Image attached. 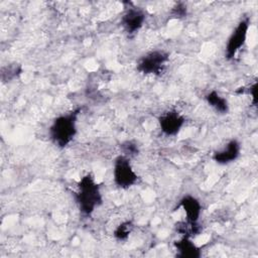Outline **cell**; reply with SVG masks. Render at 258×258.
<instances>
[{"label":"cell","mask_w":258,"mask_h":258,"mask_svg":"<svg viewBox=\"0 0 258 258\" xmlns=\"http://www.w3.org/2000/svg\"><path fill=\"white\" fill-rule=\"evenodd\" d=\"M178 207H180L184 211L186 221L188 222L199 221V218L202 213V205L197 198L190 195H186L180 200Z\"/></svg>","instance_id":"cell-9"},{"label":"cell","mask_w":258,"mask_h":258,"mask_svg":"<svg viewBox=\"0 0 258 258\" xmlns=\"http://www.w3.org/2000/svg\"><path fill=\"white\" fill-rule=\"evenodd\" d=\"M184 117L175 110H169L162 113L158 118V124L163 134L174 136L179 133L184 125Z\"/></svg>","instance_id":"cell-6"},{"label":"cell","mask_w":258,"mask_h":258,"mask_svg":"<svg viewBox=\"0 0 258 258\" xmlns=\"http://www.w3.org/2000/svg\"><path fill=\"white\" fill-rule=\"evenodd\" d=\"M172 15L175 18H180L184 17L186 15V6H184L182 3L177 4L176 6L173 7L172 9Z\"/></svg>","instance_id":"cell-15"},{"label":"cell","mask_w":258,"mask_h":258,"mask_svg":"<svg viewBox=\"0 0 258 258\" xmlns=\"http://www.w3.org/2000/svg\"><path fill=\"white\" fill-rule=\"evenodd\" d=\"M133 231V224L130 221H124L121 224H119L116 229L114 230V237L118 241H125L130 236L131 232Z\"/></svg>","instance_id":"cell-13"},{"label":"cell","mask_w":258,"mask_h":258,"mask_svg":"<svg viewBox=\"0 0 258 258\" xmlns=\"http://www.w3.org/2000/svg\"><path fill=\"white\" fill-rule=\"evenodd\" d=\"M169 59L163 50H152L144 54L137 62V71L144 75H160Z\"/></svg>","instance_id":"cell-4"},{"label":"cell","mask_w":258,"mask_h":258,"mask_svg":"<svg viewBox=\"0 0 258 258\" xmlns=\"http://www.w3.org/2000/svg\"><path fill=\"white\" fill-rule=\"evenodd\" d=\"M174 247L176 256L179 258H199L202 254L201 249L188 237H182L180 240L174 242Z\"/></svg>","instance_id":"cell-10"},{"label":"cell","mask_w":258,"mask_h":258,"mask_svg":"<svg viewBox=\"0 0 258 258\" xmlns=\"http://www.w3.org/2000/svg\"><path fill=\"white\" fill-rule=\"evenodd\" d=\"M248 93L251 95L252 97V102H253V105L256 106L257 104V83L255 82L253 85L250 86V88L248 89Z\"/></svg>","instance_id":"cell-16"},{"label":"cell","mask_w":258,"mask_h":258,"mask_svg":"<svg viewBox=\"0 0 258 258\" xmlns=\"http://www.w3.org/2000/svg\"><path fill=\"white\" fill-rule=\"evenodd\" d=\"M206 101L207 103L215 109L217 112L221 114H226L229 111V104L228 101L222 97L218 92L211 91L206 95Z\"/></svg>","instance_id":"cell-11"},{"label":"cell","mask_w":258,"mask_h":258,"mask_svg":"<svg viewBox=\"0 0 258 258\" xmlns=\"http://www.w3.org/2000/svg\"><path fill=\"white\" fill-rule=\"evenodd\" d=\"M75 198L81 213L87 216L91 215L102 204L103 199L100 186L91 173L84 175L80 179Z\"/></svg>","instance_id":"cell-1"},{"label":"cell","mask_w":258,"mask_h":258,"mask_svg":"<svg viewBox=\"0 0 258 258\" xmlns=\"http://www.w3.org/2000/svg\"><path fill=\"white\" fill-rule=\"evenodd\" d=\"M240 151V143L236 139H233L229 141L222 150L215 152L213 155V159L219 164H229L239 157Z\"/></svg>","instance_id":"cell-8"},{"label":"cell","mask_w":258,"mask_h":258,"mask_svg":"<svg viewBox=\"0 0 258 258\" xmlns=\"http://www.w3.org/2000/svg\"><path fill=\"white\" fill-rule=\"evenodd\" d=\"M113 179L115 184L123 189L131 187L137 182V173L133 169L128 157L122 154L116 157L113 166Z\"/></svg>","instance_id":"cell-3"},{"label":"cell","mask_w":258,"mask_h":258,"mask_svg":"<svg viewBox=\"0 0 258 258\" xmlns=\"http://www.w3.org/2000/svg\"><path fill=\"white\" fill-rule=\"evenodd\" d=\"M250 26V21L249 18H244L242 19L231 35L228 38L227 44H226V49H225V56L227 59H232L235 57L237 52L241 49V47L245 44L248 30Z\"/></svg>","instance_id":"cell-5"},{"label":"cell","mask_w":258,"mask_h":258,"mask_svg":"<svg viewBox=\"0 0 258 258\" xmlns=\"http://www.w3.org/2000/svg\"><path fill=\"white\" fill-rule=\"evenodd\" d=\"M80 110H75L56 117L50 128L49 136L51 141L58 147L69 145L77 134V120Z\"/></svg>","instance_id":"cell-2"},{"label":"cell","mask_w":258,"mask_h":258,"mask_svg":"<svg viewBox=\"0 0 258 258\" xmlns=\"http://www.w3.org/2000/svg\"><path fill=\"white\" fill-rule=\"evenodd\" d=\"M145 21V13L140 8H129L121 18V25L128 34L136 33Z\"/></svg>","instance_id":"cell-7"},{"label":"cell","mask_w":258,"mask_h":258,"mask_svg":"<svg viewBox=\"0 0 258 258\" xmlns=\"http://www.w3.org/2000/svg\"><path fill=\"white\" fill-rule=\"evenodd\" d=\"M121 150L123 152L122 155H124L128 158H130L138 153V147H137L136 143H134L132 141H125L124 143H122Z\"/></svg>","instance_id":"cell-14"},{"label":"cell","mask_w":258,"mask_h":258,"mask_svg":"<svg viewBox=\"0 0 258 258\" xmlns=\"http://www.w3.org/2000/svg\"><path fill=\"white\" fill-rule=\"evenodd\" d=\"M176 230L183 237L191 238L201 233L202 227L198 222H188L185 220V222H179L176 225Z\"/></svg>","instance_id":"cell-12"}]
</instances>
